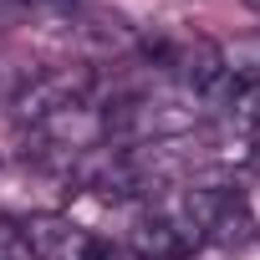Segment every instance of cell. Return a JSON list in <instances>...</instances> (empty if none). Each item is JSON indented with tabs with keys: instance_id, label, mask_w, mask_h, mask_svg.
<instances>
[{
	"instance_id": "6da1fadb",
	"label": "cell",
	"mask_w": 260,
	"mask_h": 260,
	"mask_svg": "<svg viewBox=\"0 0 260 260\" xmlns=\"http://www.w3.org/2000/svg\"><path fill=\"white\" fill-rule=\"evenodd\" d=\"M87 92H92V72H87V67H51V72L21 77L16 92H11V107H16L21 122H36V127H41V122H51L56 112L82 107Z\"/></svg>"
},
{
	"instance_id": "7a4b0ae2",
	"label": "cell",
	"mask_w": 260,
	"mask_h": 260,
	"mask_svg": "<svg viewBox=\"0 0 260 260\" xmlns=\"http://www.w3.org/2000/svg\"><path fill=\"white\" fill-rule=\"evenodd\" d=\"M127 245H133L143 260H184V255H194L204 240H199V230L174 209V199L164 194L153 209H143V214H138L133 240H127Z\"/></svg>"
},
{
	"instance_id": "3957f363",
	"label": "cell",
	"mask_w": 260,
	"mask_h": 260,
	"mask_svg": "<svg viewBox=\"0 0 260 260\" xmlns=\"http://www.w3.org/2000/svg\"><path fill=\"white\" fill-rule=\"evenodd\" d=\"M21 235H26L31 260H82V250L92 240V230H82L67 214H26Z\"/></svg>"
},
{
	"instance_id": "277c9868",
	"label": "cell",
	"mask_w": 260,
	"mask_h": 260,
	"mask_svg": "<svg viewBox=\"0 0 260 260\" xmlns=\"http://www.w3.org/2000/svg\"><path fill=\"white\" fill-rule=\"evenodd\" d=\"M250 230H255L250 199H245V194L235 189V194L224 199V209L214 214V224H209V235H204V240H209V245H224V250H230V245H245V240H250Z\"/></svg>"
},
{
	"instance_id": "5b68a950",
	"label": "cell",
	"mask_w": 260,
	"mask_h": 260,
	"mask_svg": "<svg viewBox=\"0 0 260 260\" xmlns=\"http://www.w3.org/2000/svg\"><path fill=\"white\" fill-rule=\"evenodd\" d=\"M82 260H143L127 240H107V235H92L87 240V250H82Z\"/></svg>"
},
{
	"instance_id": "8992f818",
	"label": "cell",
	"mask_w": 260,
	"mask_h": 260,
	"mask_svg": "<svg viewBox=\"0 0 260 260\" xmlns=\"http://www.w3.org/2000/svg\"><path fill=\"white\" fill-rule=\"evenodd\" d=\"M0 260H31L26 235H21V219H0Z\"/></svg>"
},
{
	"instance_id": "52a82bcc",
	"label": "cell",
	"mask_w": 260,
	"mask_h": 260,
	"mask_svg": "<svg viewBox=\"0 0 260 260\" xmlns=\"http://www.w3.org/2000/svg\"><path fill=\"white\" fill-rule=\"evenodd\" d=\"M36 11V0H0V41H6L11 31H21Z\"/></svg>"
},
{
	"instance_id": "ba28073f",
	"label": "cell",
	"mask_w": 260,
	"mask_h": 260,
	"mask_svg": "<svg viewBox=\"0 0 260 260\" xmlns=\"http://www.w3.org/2000/svg\"><path fill=\"white\" fill-rule=\"evenodd\" d=\"M61 6H67V0H61Z\"/></svg>"
}]
</instances>
